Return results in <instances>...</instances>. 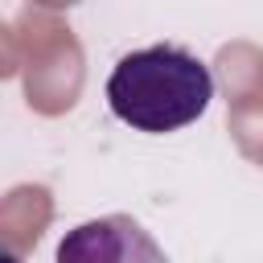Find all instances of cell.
Masks as SVG:
<instances>
[{
    "label": "cell",
    "instance_id": "1",
    "mask_svg": "<svg viewBox=\"0 0 263 263\" xmlns=\"http://www.w3.org/2000/svg\"><path fill=\"white\" fill-rule=\"evenodd\" d=\"M214 99V74L181 45L132 49L107 78V107L136 132L164 136L205 115Z\"/></svg>",
    "mask_w": 263,
    "mask_h": 263
},
{
    "label": "cell",
    "instance_id": "2",
    "mask_svg": "<svg viewBox=\"0 0 263 263\" xmlns=\"http://www.w3.org/2000/svg\"><path fill=\"white\" fill-rule=\"evenodd\" d=\"M53 263H168V259L136 218L107 214L66 230Z\"/></svg>",
    "mask_w": 263,
    "mask_h": 263
}]
</instances>
